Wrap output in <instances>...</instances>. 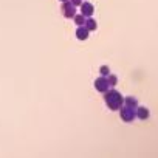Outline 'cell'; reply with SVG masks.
Listing matches in <instances>:
<instances>
[{"label":"cell","mask_w":158,"mask_h":158,"mask_svg":"<svg viewBox=\"0 0 158 158\" xmlns=\"http://www.w3.org/2000/svg\"><path fill=\"white\" fill-rule=\"evenodd\" d=\"M104 101H106V104H107V107L110 109V110H119V107L124 104V98H123V95L118 92V90H107V92H104Z\"/></svg>","instance_id":"6da1fadb"},{"label":"cell","mask_w":158,"mask_h":158,"mask_svg":"<svg viewBox=\"0 0 158 158\" xmlns=\"http://www.w3.org/2000/svg\"><path fill=\"white\" fill-rule=\"evenodd\" d=\"M119 116L124 123H132L135 118H136V109H132L129 106H121L119 107Z\"/></svg>","instance_id":"7a4b0ae2"},{"label":"cell","mask_w":158,"mask_h":158,"mask_svg":"<svg viewBox=\"0 0 158 158\" xmlns=\"http://www.w3.org/2000/svg\"><path fill=\"white\" fill-rule=\"evenodd\" d=\"M60 13H62L64 17H67V19H73V17L76 16V6L70 2V0H65V2H62Z\"/></svg>","instance_id":"3957f363"},{"label":"cell","mask_w":158,"mask_h":158,"mask_svg":"<svg viewBox=\"0 0 158 158\" xmlns=\"http://www.w3.org/2000/svg\"><path fill=\"white\" fill-rule=\"evenodd\" d=\"M95 89L101 93L107 92L110 87H109V81H107V76H99L95 79Z\"/></svg>","instance_id":"277c9868"},{"label":"cell","mask_w":158,"mask_h":158,"mask_svg":"<svg viewBox=\"0 0 158 158\" xmlns=\"http://www.w3.org/2000/svg\"><path fill=\"white\" fill-rule=\"evenodd\" d=\"M93 13H95V6L92 3H89V2H82V5H81V14L85 16V17H92Z\"/></svg>","instance_id":"5b68a950"},{"label":"cell","mask_w":158,"mask_h":158,"mask_svg":"<svg viewBox=\"0 0 158 158\" xmlns=\"http://www.w3.org/2000/svg\"><path fill=\"white\" fill-rule=\"evenodd\" d=\"M89 34H90V31H89L84 25H79V27H77V30H76V37H77L79 40H87V39H89Z\"/></svg>","instance_id":"8992f818"},{"label":"cell","mask_w":158,"mask_h":158,"mask_svg":"<svg viewBox=\"0 0 158 158\" xmlns=\"http://www.w3.org/2000/svg\"><path fill=\"white\" fill-rule=\"evenodd\" d=\"M149 110L146 109V107H136V118H139V119H147L149 118Z\"/></svg>","instance_id":"52a82bcc"},{"label":"cell","mask_w":158,"mask_h":158,"mask_svg":"<svg viewBox=\"0 0 158 158\" xmlns=\"http://www.w3.org/2000/svg\"><path fill=\"white\" fill-rule=\"evenodd\" d=\"M84 27H85L89 31H95V30L98 28V23H96V20H95V19H90V17H87V19H85V23H84Z\"/></svg>","instance_id":"ba28073f"},{"label":"cell","mask_w":158,"mask_h":158,"mask_svg":"<svg viewBox=\"0 0 158 158\" xmlns=\"http://www.w3.org/2000/svg\"><path fill=\"white\" fill-rule=\"evenodd\" d=\"M124 106H129V107H132V109H136V107H138V99L133 98V96H127V98L124 99Z\"/></svg>","instance_id":"9c48e42d"},{"label":"cell","mask_w":158,"mask_h":158,"mask_svg":"<svg viewBox=\"0 0 158 158\" xmlns=\"http://www.w3.org/2000/svg\"><path fill=\"white\" fill-rule=\"evenodd\" d=\"M73 20H74V23L79 27V25H84L85 23V16H82V14H76L74 17H73Z\"/></svg>","instance_id":"30bf717a"},{"label":"cell","mask_w":158,"mask_h":158,"mask_svg":"<svg viewBox=\"0 0 158 158\" xmlns=\"http://www.w3.org/2000/svg\"><path fill=\"white\" fill-rule=\"evenodd\" d=\"M107 81H109V87H115L118 84V77L115 74H109L107 76Z\"/></svg>","instance_id":"8fae6325"},{"label":"cell","mask_w":158,"mask_h":158,"mask_svg":"<svg viewBox=\"0 0 158 158\" xmlns=\"http://www.w3.org/2000/svg\"><path fill=\"white\" fill-rule=\"evenodd\" d=\"M99 73H101V76H109V74H110V68H109V65H102V67L99 68Z\"/></svg>","instance_id":"7c38bea8"},{"label":"cell","mask_w":158,"mask_h":158,"mask_svg":"<svg viewBox=\"0 0 158 158\" xmlns=\"http://www.w3.org/2000/svg\"><path fill=\"white\" fill-rule=\"evenodd\" d=\"M70 2L74 5V6H81L82 5V2H84V0H70Z\"/></svg>","instance_id":"4fadbf2b"},{"label":"cell","mask_w":158,"mask_h":158,"mask_svg":"<svg viewBox=\"0 0 158 158\" xmlns=\"http://www.w3.org/2000/svg\"><path fill=\"white\" fill-rule=\"evenodd\" d=\"M60 2H65V0H60Z\"/></svg>","instance_id":"5bb4252c"}]
</instances>
